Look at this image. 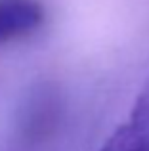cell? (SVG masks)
Here are the masks:
<instances>
[{
    "label": "cell",
    "instance_id": "obj_1",
    "mask_svg": "<svg viewBox=\"0 0 149 151\" xmlns=\"http://www.w3.org/2000/svg\"><path fill=\"white\" fill-rule=\"evenodd\" d=\"M61 119V98L52 84H40L29 94L19 113L17 132L29 145L40 144L56 132Z\"/></svg>",
    "mask_w": 149,
    "mask_h": 151
},
{
    "label": "cell",
    "instance_id": "obj_2",
    "mask_svg": "<svg viewBox=\"0 0 149 151\" xmlns=\"http://www.w3.org/2000/svg\"><path fill=\"white\" fill-rule=\"evenodd\" d=\"M44 21L40 0H0V46L33 37Z\"/></svg>",
    "mask_w": 149,
    "mask_h": 151
},
{
    "label": "cell",
    "instance_id": "obj_3",
    "mask_svg": "<svg viewBox=\"0 0 149 151\" xmlns=\"http://www.w3.org/2000/svg\"><path fill=\"white\" fill-rule=\"evenodd\" d=\"M97 151H149V136L126 121L105 140V144Z\"/></svg>",
    "mask_w": 149,
    "mask_h": 151
},
{
    "label": "cell",
    "instance_id": "obj_4",
    "mask_svg": "<svg viewBox=\"0 0 149 151\" xmlns=\"http://www.w3.org/2000/svg\"><path fill=\"white\" fill-rule=\"evenodd\" d=\"M128 122L134 124L145 136H149V78H147L145 84H143L142 92L138 94V98H136Z\"/></svg>",
    "mask_w": 149,
    "mask_h": 151
}]
</instances>
